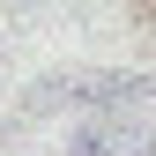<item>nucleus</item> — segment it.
Listing matches in <instances>:
<instances>
[{
  "mask_svg": "<svg viewBox=\"0 0 156 156\" xmlns=\"http://www.w3.org/2000/svg\"><path fill=\"white\" fill-rule=\"evenodd\" d=\"M141 97H156V74H67L30 89V104H141Z\"/></svg>",
  "mask_w": 156,
  "mask_h": 156,
  "instance_id": "1",
  "label": "nucleus"
},
{
  "mask_svg": "<svg viewBox=\"0 0 156 156\" xmlns=\"http://www.w3.org/2000/svg\"><path fill=\"white\" fill-rule=\"evenodd\" d=\"M149 156H156V149H149Z\"/></svg>",
  "mask_w": 156,
  "mask_h": 156,
  "instance_id": "2",
  "label": "nucleus"
}]
</instances>
